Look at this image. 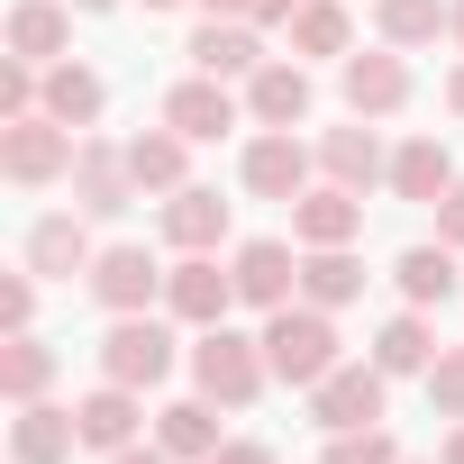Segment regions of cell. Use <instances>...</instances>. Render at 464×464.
I'll list each match as a JSON object with an SVG mask.
<instances>
[{"label":"cell","mask_w":464,"mask_h":464,"mask_svg":"<svg viewBox=\"0 0 464 464\" xmlns=\"http://www.w3.org/2000/svg\"><path fill=\"white\" fill-rule=\"evenodd\" d=\"M227 274H237V310L274 319L301 301V246L292 237H246V246H227Z\"/></svg>","instance_id":"obj_7"},{"label":"cell","mask_w":464,"mask_h":464,"mask_svg":"<svg viewBox=\"0 0 464 464\" xmlns=\"http://www.w3.org/2000/svg\"><path fill=\"white\" fill-rule=\"evenodd\" d=\"M155 446H164L173 464H209V455L227 446V437H218V401H200V392H191V401H164V410H155Z\"/></svg>","instance_id":"obj_24"},{"label":"cell","mask_w":464,"mask_h":464,"mask_svg":"<svg viewBox=\"0 0 464 464\" xmlns=\"http://www.w3.org/2000/svg\"><path fill=\"white\" fill-rule=\"evenodd\" d=\"M101 110H110V82H101L92 64H73V55L46 64V119H64V128L82 137V128H101Z\"/></svg>","instance_id":"obj_27"},{"label":"cell","mask_w":464,"mask_h":464,"mask_svg":"<svg viewBox=\"0 0 464 464\" xmlns=\"http://www.w3.org/2000/svg\"><path fill=\"white\" fill-rule=\"evenodd\" d=\"M446 191H455V155H446V137H401V146H392V200L437 209Z\"/></svg>","instance_id":"obj_21"},{"label":"cell","mask_w":464,"mask_h":464,"mask_svg":"<svg viewBox=\"0 0 464 464\" xmlns=\"http://www.w3.org/2000/svg\"><path fill=\"white\" fill-rule=\"evenodd\" d=\"M173 328H182V319H155V310L110 319V337H101V373H110V382H128V392L173 382V364H191V355L173 346Z\"/></svg>","instance_id":"obj_3"},{"label":"cell","mask_w":464,"mask_h":464,"mask_svg":"<svg viewBox=\"0 0 464 464\" xmlns=\"http://www.w3.org/2000/svg\"><path fill=\"white\" fill-rule=\"evenodd\" d=\"M455 46H464V0H455Z\"/></svg>","instance_id":"obj_42"},{"label":"cell","mask_w":464,"mask_h":464,"mask_svg":"<svg viewBox=\"0 0 464 464\" xmlns=\"http://www.w3.org/2000/svg\"><path fill=\"white\" fill-rule=\"evenodd\" d=\"M446 110L464 119V55H455V73H446Z\"/></svg>","instance_id":"obj_39"},{"label":"cell","mask_w":464,"mask_h":464,"mask_svg":"<svg viewBox=\"0 0 464 464\" xmlns=\"http://www.w3.org/2000/svg\"><path fill=\"white\" fill-rule=\"evenodd\" d=\"M128 200H146L137 173H128V137H92V128H82V155H73V209H82V218H119Z\"/></svg>","instance_id":"obj_13"},{"label":"cell","mask_w":464,"mask_h":464,"mask_svg":"<svg viewBox=\"0 0 464 464\" xmlns=\"http://www.w3.org/2000/svg\"><path fill=\"white\" fill-rule=\"evenodd\" d=\"M283 37H292L301 64L310 55H355V10H346V0H301V10L283 19Z\"/></svg>","instance_id":"obj_31"},{"label":"cell","mask_w":464,"mask_h":464,"mask_svg":"<svg viewBox=\"0 0 464 464\" xmlns=\"http://www.w3.org/2000/svg\"><path fill=\"white\" fill-rule=\"evenodd\" d=\"M319 182H346V191H382L392 182V146H382V119H346L319 137Z\"/></svg>","instance_id":"obj_14"},{"label":"cell","mask_w":464,"mask_h":464,"mask_svg":"<svg viewBox=\"0 0 464 464\" xmlns=\"http://www.w3.org/2000/svg\"><path fill=\"white\" fill-rule=\"evenodd\" d=\"M310 110H319V82H310L301 55H274V64L246 82V119H256V128H301Z\"/></svg>","instance_id":"obj_19"},{"label":"cell","mask_w":464,"mask_h":464,"mask_svg":"<svg viewBox=\"0 0 464 464\" xmlns=\"http://www.w3.org/2000/svg\"><path fill=\"white\" fill-rule=\"evenodd\" d=\"M437 464H464V419L446 428V446H437Z\"/></svg>","instance_id":"obj_40"},{"label":"cell","mask_w":464,"mask_h":464,"mask_svg":"<svg viewBox=\"0 0 464 464\" xmlns=\"http://www.w3.org/2000/svg\"><path fill=\"white\" fill-rule=\"evenodd\" d=\"M73 446H82V419H73L64 401H28V410L10 419V455H19V464H73Z\"/></svg>","instance_id":"obj_22"},{"label":"cell","mask_w":464,"mask_h":464,"mask_svg":"<svg viewBox=\"0 0 464 464\" xmlns=\"http://www.w3.org/2000/svg\"><path fill=\"white\" fill-rule=\"evenodd\" d=\"M419 382H428V401H437V419H464V346H437V364H428Z\"/></svg>","instance_id":"obj_33"},{"label":"cell","mask_w":464,"mask_h":464,"mask_svg":"<svg viewBox=\"0 0 464 464\" xmlns=\"http://www.w3.org/2000/svg\"><path fill=\"white\" fill-rule=\"evenodd\" d=\"M373 364H382L392 382L428 373V364H437V328H428V310H410V301H401V319H382V328H373Z\"/></svg>","instance_id":"obj_29"},{"label":"cell","mask_w":464,"mask_h":464,"mask_svg":"<svg viewBox=\"0 0 464 464\" xmlns=\"http://www.w3.org/2000/svg\"><path fill=\"white\" fill-rule=\"evenodd\" d=\"M73 155H82V137L64 128V119H0V173H10L19 191H46V182H73Z\"/></svg>","instance_id":"obj_4"},{"label":"cell","mask_w":464,"mask_h":464,"mask_svg":"<svg viewBox=\"0 0 464 464\" xmlns=\"http://www.w3.org/2000/svg\"><path fill=\"white\" fill-rule=\"evenodd\" d=\"M382 401H392V373H382L373 355H364V364L346 355L328 382H310V419H319L328 437H337V428H382Z\"/></svg>","instance_id":"obj_9"},{"label":"cell","mask_w":464,"mask_h":464,"mask_svg":"<svg viewBox=\"0 0 464 464\" xmlns=\"http://www.w3.org/2000/svg\"><path fill=\"white\" fill-rule=\"evenodd\" d=\"M256 337H265V364H274V382H292V392H310V382H328V373L346 364V346H337V310H319V301H292V310H274Z\"/></svg>","instance_id":"obj_1"},{"label":"cell","mask_w":464,"mask_h":464,"mask_svg":"<svg viewBox=\"0 0 464 464\" xmlns=\"http://www.w3.org/2000/svg\"><path fill=\"white\" fill-rule=\"evenodd\" d=\"M101 464H173V455H164L155 437H137V446H119V455H101Z\"/></svg>","instance_id":"obj_38"},{"label":"cell","mask_w":464,"mask_h":464,"mask_svg":"<svg viewBox=\"0 0 464 464\" xmlns=\"http://www.w3.org/2000/svg\"><path fill=\"white\" fill-rule=\"evenodd\" d=\"M164 256H146V246H101V265L82 274L92 283V301L110 310V319H137V310H164Z\"/></svg>","instance_id":"obj_8"},{"label":"cell","mask_w":464,"mask_h":464,"mask_svg":"<svg viewBox=\"0 0 464 464\" xmlns=\"http://www.w3.org/2000/svg\"><path fill=\"white\" fill-rule=\"evenodd\" d=\"M364 237V191L346 182H310L292 200V246H355Z\"/></svg>","instance_id":"obj_18"},{"label":"cell","mask_w":464,"mask_h":464,"mask_svg":"<svg viewBox=\"0 0 464 464\" xmlns=\"http://www.w3.org/2000/svg\"><path fill=\"white\" fill-rule=\"evenodd\" d=\"M73 10H82V19H110V10H119V0H73Z\"/></svg>","instance_id":"obj_41"},{"label":"cell","mask_w":464,"mask_h":464,"mask_svg":"<svg viewBox=\"0 0 464 464\" xmlns=\"http://www.w3.org/2000/svg\"><path fill=\"white\" fill-rule=\"evenodd\" d=\"M200 10H209V19H256V28H283L301 0H200Z\"/></svg>","instance_id":"obj_35"},{"label":"cell","mask_w":464,"mask_h":464,"mask_svg":"<svg viewBox=\"0 0 464 464\" xmlns=\"http://www.w3.org/2000/svg\"><path fill=\"white\" fill-rule=\"evenodd\" d=\"M373 37L401 46V55H419V46L455 37V0H373Z\"/></svg>","instance_id":"obj_26"},{"label":"cell","mask_w":464,"mask_h":464,"mask_svg":"<svg viewBox=\"0 0 464 464\" xmlns=\"http://www.w3.org/2000/svg\"><path fill=\"white\" fill-rule=\"evenodd\" d=\"M401 464H410V455H401Z\"/></svg>","instance_id":"obj_44"},{"label":"cell","mask_w":464,"mask_h":464,"mask_svg":"<svg viewBox=\"0 0 464 464\" xmlns=\"http://www.w3.org/2000/svg\"><path fill=\"white\" fill-rule=\"evenodd\" d=\"M37 328V274H0V337H28Z\"/></svg>","instance_id":"obj_34"},{"label":"cell","mask_w":464,"mask_h":464,"mask_svg":"<svg viewBox=\"0 0 464 464\" xmlns=\"http://www.w3.org/2000/svg\"><path fill=\"white\" fill-rule=\"evenodd\" d=\"M146 10H182V0H146Z\"/></svg>","instance_id":"obj_43"},{"label":"cell","mask_w":464,"mask_h":464,"mask_svg":"<svg viewBox=\"0 0 464 464\" xmlns=\"http://www.w3.org/2000/svg\"><path fill=\"white\" fill-rule=\"evenodd\" d=\"M209 464H274V446H265V437H227Z\"/></svg>","instance_id":"obj_37"},{"label":"cell","mask_w":464,"mask_h":464,"mask_svg":"<svg viewBox=\"0 0 464 464\" xmlns=\"http://www.w3.org/2000/svg\"><path fill=\"white\" fill-rule=\"evenodd\" d=\"M237 182L256 191V200H301L310 182H319V146L301 137V128H256L246 137V155H237Z\"/></svg>","instance_id":"obj_5"},{"label":"cell","mask_w":464,"mask_h":464,"mask_svg":"<svg viewBox=\"0 0 464 464\" xmlns=\"http://www.w3.org/2000/svg\"><path fill=\"white\" fill-rule=\"evenodd\" d=\"M319 464H401V446H392V428H337Z\"/></svg>","instance_id":"obj_32"},{"label":"cell","mask_w":464,"mask_h":464,"mask_svg":"<svg viewBox=\"0 0 464 464\" xmlns=\"http://www.w3.org/2000/svg\"><path fill=\"white\" fill-rule=\"evenodd\" d=\"M265 382H274L265 337L227 328V319L191 337V392H200V401H218V410H256V401H265Z\"/></svg>","instance_id":"obj_2"},{"label":"cell","mask_w":464,"mask_h":464,"mask_svg":"<svg viewBox=\"0 0 464 464\" xmlns=\"http://www.w3.org/2000/svg\"><path fill=\"white\" fill-rule=\"evenodd\" d=\"M128 173H137V191L173 200V191L191 182V137H182V128H164V119H155V128H137V137H128Z\"/></svg>","instance_id":"obj_20"},{"label":"cell","mask_w":464,"mask_h":464,"mask_svg":"<svg viewBox=\"0 0 464 464\" xmlns=\"http://www.w3.org/2000/svg\"><path fill=\"white\" fill-rule=\"evenodd\" d=\"M410 92H419V73H410V55H401V46L337 55V101H346V119H401V110H410Z\"/></svg>","instance_id":"obj_6"},{"label":"cell","mask_w":464,"mask_h":464,"mask_svg":"<svg viewBox=\"0 0 464 464\" xmlns=\"http://www.w3.org/2000/svg\"><path fill=\"white\" fill-rule=\"evenodd\" d=\"M455 256H464V246H446V237H437V246H410V256L392 265L401 301H410V310H446V301H455V283H464V265H455Z\"/></svg>","instance_id":"obj_25"},{"label":"cell","mask_w":464,"mask_h":464,"mask_svg":"<svg viewBox=\"0 0 464 464\" xmlns=\"http://www.w3.org/2000/svg\"><path fill=\"white\" fill-rule=\"evenodd\" d=\"M227 310H237V274H227L218 256H173V274H164V319H182V328L200 337V328H218Z\"/></svg>","instance_id":"obj_12"},{"label":"cell","mask_w":464,"mask_h":464,"mask_svg":"<svg viewBox=\"0 0 464 464\" xmlns=\"http://www.w3.org/2000/svg\"><path fill=\"white\" fill-rule=\"evenodd\" d=\"M155 227H164V246H173V256H218V246H227V227H237V209H227L209 182H182V191L155 209Z\"/></svg>","instance_id":"obj_15"},{"label":"cell","mask_w":464,"mask_h":464,"mask_svg":"<svg viewBox=\"0 0 464 464\" xmlns=\"http://www.w3.org/2000/svg\"><path fill=\"white\" fill-rule=\"evenodd\" d=\"M437 237H446V246H464V173H455V191L437 200Z\"/></svg>","instance_id":"obj_36"},{"label":"cell","mask_w":464,"mask_h":464,"mask_svg":"<svg viewBox=\"0 0 464 464\" xmlns=\"http://www.w3.org/2000/svg\"><path fill=\"white\" fill-rule=\"evenodd\" d=\"M55 392V346L28 328V337H0V401L10 410H28V401H46Z\"/></svg>","instance_id":"obj_30"},{"label":"cell","mask_w":464,"mask_h":464,"mask_svg":"<svg viewBox=\"0 0 464 464\" xmlns=\"http://www.w3.org/2000/svg\"><path fill=\"white\" fill-rule=\"evenodd\" d=\"M73 419H82V455H119V446L146 437V392H128V382L101 373V382L73 401Z\"/></svg>","instance_id":"obj_17"},{"label":"cell","mask_w":464,"mask_h":464,"mask_svg":"<svg viewBox=\"0 0 464 464\" xmlns=\"http://www.w3.org/2000/svg\"><path fill=\"white\" fill-rule=\"evenodd\" d=\"M164 128H182L191 146H209V137H227L246 119V82H218V73H182L173 92H164V110H155Z\"/></svg>","instance_id":"obj_11"},{"label":"cell","mask_w":464,"mask_h":464,"mask_svg":"<svg viewBox=\"0 0 464 464\" xmlns=\"http://www.w3.org/2000/svg\"><path fill=\"white\" fill-rule=\"evenodd\" d=\"M182 55H191V73H218V82H256V73L274 64V55H265V28H256V19H200Z\"/></svg>","instance_id":"obj_16"},{"label":"cell","mask_w":464,"mask_h":464,"mask_svg":"<svg viewBox=\"0 0 464 464\" xmlns=\"http://www.w3.org/2000/svg\"><path fill=\"white\" fill-rule=\"evenodd\" d=\"M301 301H319V310L364 301V256L355 246H301Z\"/></svg>","instance_id":"obj_28"},{"label":"cell","mask_w":464,"mask_h":464,"mask_svg":"<svg viewBox=\"0 0 464 464\" xmlns=\"http://www.w3.org/2000/svg\"><path fill=\"white\" fill-rule=\"evenodd\" d=\"M0 37H10V55H28V64H64L73 55V0H19Z\"/></svg>","instance_id":"obj_23"},{"label":"cell","mask_w":464,"mask_h":464,"mask_svg":"<svg viewBox=\"0 0 464 464\" xmlns=\"http://www.w3.org/2000/svg\"><path fill=\"white\" fill-rule=\"evenodd\" d=\"M19 265H28L37 283H73V274H92V265H101V246H92V218H82V209H46V218H28Z\"/></svg>","instance_id":"obj_10"}]
</instances>
